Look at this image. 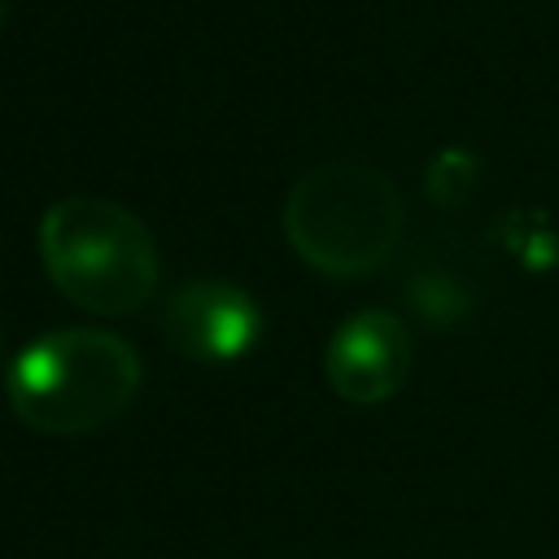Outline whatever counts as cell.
I'll use <instances>...</instances> for the list:
<instances>
[{"mask_svg": "<svg viewBox=\"0 0 559 559\" xmlns=\"http://www.w3.org/2000/svg\"><path fill=\"white\" fill-rule=\"evenodd\" d=\"M328 384L349 406H380L393 393H402L411 376V332L389 310H358L349 314L323 358Z\"/></svg>", "mask_w": 559, "mask_h": 559, "instance_id": "obj_5", "label": "cell"}, {"mask_svg": "<svg viewBox=\"0 0 559 559\" xmlns=\"http://www.w3.org/2000/svg\"><path fill=\"white\" fill-rule=\"evenodd\" d=\"M4 17H9V0H0V26H4Z\"/></svg>", "mask_w": 559, "mask_h": 559, "instance_id": "obj_6", "label": "cell"}, {"mask_svg": "<svg viewBox=\"0 0 559 559\" xmlns=\"http://www.w3.org/2000/svg\"><path fill=\"white\" fill-rule=\"evenodd\" d=\"M162 341L197 362H236L262 336L258 301L227 280H192L162 306Z\"/></svg>", "mask_w": 559, "mask_h": 559, "instance_id": "obj_4", "label": "cell"}, {"mask_svg": "<svg viewBox=\"0 0 559 559\" xmlns=\"http://www.w3.org/2000/svg\"><path fill=\"white\" fill-rule=\"evenodd\" d=\"M144 362L105 328H57L22 345L4 393L17 424L44 437H83L114 424L140 393Z\"/></svg>", "mask_w": 559, "mask_h": 559, "instance_id": "obj_1", "label": "cell"}, {"mask_svg": "<svg viewBox=\"0 0 559 559\" xmlns=\"http://www.w3.org/2000/svg\"><path fill=\"white\" fill-rule=\"evenodd\" d=\"M284 236L293 253L328 280L371 275L397 249L402 192L367 162H323L288 188Z\"/></svg>", "mask_w": 559, "mask_h": 559, "instance_id": "obj_3", "label": "cell"}, {"mask_svg": "<svg viewBox=\"0 0 559 559\" xmlns=\"http://www.w3.org/2000/svg\"><path fill=\"white\" fill-rule=\"evenodd\" d=\"M39 258L52 288L105 319L140 314L162 275L148 223L109 197H61L39 218Z\"/></svg>", "mask_w": 559, "mask_h": 559, "instance_id": "obj_2", "label": "cell"}]
</instances>
